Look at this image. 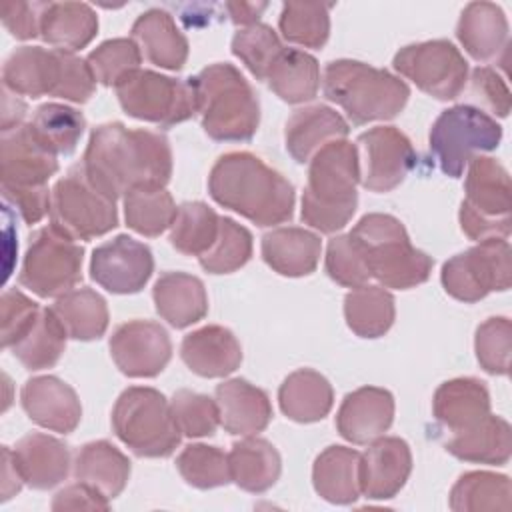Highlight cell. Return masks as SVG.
<instances>
[{"mask_svg":"<svg viewBox=\"0 0 512 512\" xmlns=\"http://www.w3.org/2000/svg\"><path fill=\"white\" fill-rule=\"evenodd\" d=\"M312 484L318 496L332 504H352L360 492V452L348 446H328L312 466Z\"/></svg>","mask_w":512,"mask_h":512,"instance_id":"cell-32","label":"cell"},{"mask_svg":"<svg viewBox=\"0 0 512 512\" xmlns=\"http://www.w3.org/2000/svg\"><path fill=\"white\" fill-rule=\"evenodd\" d=\"M20 402L28 418L52 432L70 434L82 418L78 394L56 376L30 378L20 392Z\"/></svg>","mask_w":512,"mask_h":512,"instance_id":"cell-21","label":"cell"},{"mask_svg":"<svg viewBox=\"0 0 512 512\" xmlns=\"http://www.w3.org/2000/svg\"><path fill=\"white\" fill-rule=\"evenodd\" d=\"M510 504V478L496 472H466L450 490V508L456 512H508Z\"/></svg>","mask_w":512,"mask_h":512,"instance_id":"cell-41","label":"cell"},{"mask_svg":"<svg viewBox=\"0 0 512 512\" xmlns=\"http://www.w3.org/2000/svg\"><path fill=\"white\" fill-rule=\"evenodd\" d=\"M58 160L30 132L28 124L2 132L0 138V176L2 192L48 188L56 174Z\"/></svg>","mask_w":512,"mask_h":512,"instance_id":"cell-18","label":"cell"},{"mask_svg":"<svg viewBox=\"0 0 512 512\" xmlns=\"http://www.w3.org/2000/svg\"><path fill=\"white\" fill-rule=\"evenodd\" d=\"M28 128L34 138L54 156H68L76 150L84 134L86 120L82 112L72 106L48 102L34 110Z\"/></svg>","mask_w":512,"mask_h":512,"instance_id":"cell-42","label":"cell"},{"mask_svg":"<svg viewBox=\"0 0 512 512\" xmlns=\"http://www.w3.org/2000/svg\"><path fill=\"white\" fill-rule=\"evenodd\" d=\"M110 500L84 482L60 490L52 500V510H108Z\"/></svg>","mask_w":512,"mask_h":512,"instance_id":"cell-57","label":"cell"},{"mask_svg":"<svg viewBox=\"0 0 512 512\" xmlns=\"http://www.w3.org/2000/svg\"><path fill=\"white\" fill-rule=\"evenodd\" d=\"M132 40L152 64L180 70L188 60V40L174 18L160 8L146 10L132 24Z\"/></svg>","mask_w":512,"mask_h":512,"instance_id":"cell-29","label":"cell"},{"mask_svg":"<svg viewBox=\"0 0 512 512\" xmlns=\"http://www.w3.org/2000/svg\"><path fill=\"white\" fill-rule=\"evenodd\" d=\"M116 96L122 110L144 122L162 128L196 116V96L190 82H182L154 70H134L120 84Z\"/></svg>","mask_w":512,"mask_h":512,"instance_id":"cell-12","label":"cell"},{"mask_svg":"<svg viewBox=\"0 0 512 512\" xmlns=\"http://www.w3.org/2000/svg\"><path fill=\"white\" fill-rule=\"evenodd\" d=\"M262 258L280 276L298 278L316 270L322 254L320 236L298 226H282L262 236Z\"/></svg>","mask_w":512,"mask_h":512,"instance_id":"cell-27","label":"cell"},{"mask_svg":"<svg viewBox=\"0 0 512 512\" xmlns=\"http://www.w3.org/2000/svg\"><path fill=\"white\" fill-rule=\"evenodd\" d=\"M24 484L34 490H48L66 480L70 470L68 446L48 434L32 432L20 438L12 450Z\"/></svg>","mask_w":512,"mask_h":512,"instance_id":"cell-25","label":"cell"},{"mask_svg":"<svg viewBox=\"0 0 512 512\" xmlns=\"http://www.w3.org/2000/svg\"><path fill=\"white\" fill-rule=\"evenodd\" d=\"M26 116V104L12 92L4 88V100H2V132H8L12 128L22 126V120Z\"/></svg>","mask_w":512,"mask_h":512,"instance_id":"cell-60","label":"cell"},{"mask_svg":"<svg viewBox=\"0 0 512 512\" xmlns=\"http://www.w3.org/2000/svg\"><path fill=\"white\" fill-rule=\"evenodd\" d=\"M360 182V150L348 140L322 146L308 166V182L302 194L304 224L334 234L342 230L356 212Z\"/></svg>","mask_w":512,"mask_h":512,"instance_id":"cell-3","label":"cell"},{"mask_svg":"<svg viewBox=\"0 0 512 512\" xmlns=\"http://www.w3.org/2000/svg\"><path fill=\"white\" fill-rule=\"evenodd\" d=\"M170 410L182 436H212L220 424L216 400L192 390H178L170 400Z\"/></svg>","mask_w":512,"mask_h":512,"instance_id":"cell-51","label":"cell"},{"mask_svg":"<svg viewBox=\"0 0 512 512\" xmlns=\"http://www.w3.org/2000/svg\"><path fill=\"white\" fill-rule=\"evenodd\" d=\"M74 476L114 500L126 488L130 478V460L108 440L84 444L74 458Z\"/></svg>","mask_w":512,"mask_h":512,"instance_id":"cell-36","label":"cell"},{"mask_svg":"<svg viewBox=\"0 0 512 512\" xmlns=\"http://www.w3.org/2000/svg\"><path fill=\"white\" fill-rule=\"evenodd\" d=\"M66 50H46L42 46L16 48L4 62L2 80L4 88L16 96H56L64 68Z\"/></svg>","mask_w":512,"mask_h":512,"instance_id":"cell-20","label":"cell"},{"mask_svg":"<svg viewBox=\"0 0 512 512\" xmlns=\"http://www.w3.org/2000/svg\"><path fill=\"white\" fill-rule=\"evenodd\" d=\"M364 154L360 182L370 192H390L404 182L416 166V150L410 138L394 126H376L356 140Z\"/></svg>","mask_w":512,"mask_h":512,"instance_id":"cell-15","label":"cell"},{"mask_svg":"<svg viewBox=\"0 0 512 512\" xmlns=\"http://www.w3.org/2000/svg\"><path fill=\"white\" fill-rule=\"evenodd\" d=\"M322 86L324 96L358 126L398 116L410 98V88L400 76L358 60L328 62Z\"/></svg>","mask_w":512,"mask_h":512,"instance_id":"cell-5","label":"cell"},{"mask_svg":"<svg viewBox=\"0 0 512 512\" xmlns=\"http://www.w3.org/2000/svg\"><path fill=\"white\" fill-rule=\"evenodd\" d=\"M278 34L268 24H252L238 30L232 38V54L252 72L254 78L266 80L270 66L282 52Z\"/></svg>","mask_w":512,"mask_h":512,"instance_id":"cell-49","label":"cell"},{"mask_svg":"<svg viewBox=\"0 0 512 512\" xmlns=\"http://www.w3.org/2000/svg\"><path fill=\"white\" fill-rule=\"evenodd\" d=\"M412 472V452L398 436H380L360 454V492L368 500L394 498Z\"/></svg>","mask_w":512,"mask_h":512,"instance_id":"cell-19","label":"cell"},{"mask_svg":"<svg viewBox=\"0 0 512 512\" xmlns=\"http://www.w3.org/2000/svg\"><path fill=\"white\" fill-rule=\"evenodd\" d=\"M394 396L378 386H362L346 394L338 414V434L352 444H370L392 426Z\"/></svg>","mask_w":512,"mask_h":512,"instance_id":"cell-22","label":"cell"},{"mask_svg":"<svg viewBox=\"0 0 512 512\" xmlns=\"http://www.w3.org/2000/svg\"><path fill=\"white\" fill-rule=\"evenodd\" d=\"M220 216L204 202H184L178 206L170 226V244L186 256H202L216 242Z\"/></svg>","mask_w":512,"mask_h":512,"instance_id":"cell-44","label":"cell"},{"mask_svg":"<svg viewBox=\"0 0 512 512\" xmlns=\"http://www.w3.org/2000/svg\"><path fill=\"white\" fill-rule=\"evenodd\" d=\"M472 94L474 98L488 108L492 114L506 118L510 112V92L504 78L488 66H478L472 70Z\"/></svg>","mask_w":512,"mask_h":512,"instance_id":"cell-55","label":"cell"},{"mask_svg":"<svg viewBox=\"0 0 512 512\" xmlns=\"http://www.w3.org/2000/svg\"><path fill=\"white\" fill-rule=\"evenodd\" d=\"M98 32V16L84 2H44L40 38L56 50L74 52L92 42Z\"/></svg>","mask_w":512,"mask_h":512,"instance_id":"cell-33","label":"cell"},{"mask_svg":"<svg viewBox=\"0 0 512 512\" xmlns=\"http://www.w3.org/2000/svg\"><path fill=\"white\" fill-rule=\"evenodd\" d=\"M66 330L52 312L42 308L32 328L12 346V354L26 370L52 368L66 348Z\"/></svg>","mask_w":512,"mask_h":512,"instance_id":"cell-43","label":"cell"},{"mask_svg":"<svg viewBox=\"0 0 512 512\" xmlns=\"http://www.w3.org/2000/svg\"><path fill=\"white\" fill-rule=\"evenodd\" d=\"M48 214L50 226L72 240H92L118 226L116 200L100 192L82 166L54 184Z\"/></svg>","mask_w":512,"mask_h":512,"instance_id":"cell-10","label":"cell"},{"mask_svg":"<svg viewBox=\"0 0 512 512\" xmlns=\"http://www.w3.org/2000/svg\"><path fill=\"white\" fill-rule=\"evenodd\" d=\"M268 8L266 2H226L224 10L228 12L230 20L238 26H252L258 24V18Z\"/></svg>","mask_w":512,"mask_h":512,"instance_id":"cell-59","label":"cell"},{"mask_svg":"<svg viewBox=\"0 0 512 512\" xmlns=\"http://www.w3.org/2000/svg\"><path fill=\"white\" fill-rule=\"evenodd\" d=\"M252 256V234L232 218H220V232L212 248L198 258L210 274H230Z\"/></svg>","mask_w":512,"mask_h":512,"instance_id":"cell-48","label":"cell"},{"mask_svg":"<svg viewBox=\"0 0 512 512\" xmlns=\"http://www.w3.org/2000/svg\"><path fill=\"white\" fill-rule=\"evenodd\" d=\"M464 200L460 204V228L470 240L508 238L512 186L508 170L490 156H474L468 162Z\"/></svg>","mask_w":512,"mask_h":512,"instance_id":"cell-8","label":"cell"},{"mask_svg":"<svg viewBox=\"0 0 512 512\" xmlns=\"http://www.w3.org/2000/svg\"><path fill=\"white\" fill-rule=\"evenodd\" d=\"M350 128L348 122L330 106L316 104L296 110L284 130V142L288 154L304 164L326 144L334 140H344Z\"/></svg>","mask_w":512,"mask_h":512,"instance_id":"cell-26","label":"cell"},{"mask_svg":"<svg viewBox=\"0 0 512 512\" xmlns=\"http://www.w3.org/2000/svg\"><path fill=\"white\" fill-rule=\"evenodd\" d=\"M176 204L166 188H134L124 194V218L142 236H160L176 218Z\"/></svg>","mask_w":512,"mask_h":512,"instance_id":"cell-45","label":"cell"},{"mask_svg":"<svg viewBox=\"0 0 512 512\" xmlns=\"http://www.w3.org/2000/svg\"><path fill=\"white\" fill-rule=\"evenodd\" d=\"M228 466L232 482L252 494L272 488L282 472L278 450L268 440L256 436H244V440L232 444Z\"/></svg>","mask_w":512,"mask_h":512,"instance_id":"cell-35","label":"cell"},{"mask_svg":"<svg viewBox=\"0 0 512 512\" xmlns=\"http://www.w3.org/2000/svg\"><path fill=\"white\" fill-rule=\"evenodd\" d=\"M180 358L202 378H224L240 366L242 348L228 328L208 324L184 336Z\"/></svg>","mask_w":512,"mask_h":512,"instance_id":"cell-23","label":"cell"},{"mask_svg":"<svg viewBox=\"0 0 512 512\" xmlns=\"http://www.w3.org/2000/svg\"><path fill=\"white\" fill-rule=\"evenodd\" d=\"M330 4L286 2L280 12L282 36L304 48H322L330 34Z\"/></svg>","mask_w":512,"mask_h":512,"instance_id":"cell-46","label":"cell"},{"mask_svg":"<svg viewBox=\"0 0 512 512\" xmlns=\"http://www.w3.org/2000/svg\"><path fill=\"white\" fill-rule=\"evenodd\" d=\"M394 296L374 284L352 288L344 298V318L348 328L360 338H380L394 324Z\"/></svg>","mask_w":512,"mask_h":512,"instance_id":"cell-39","label":"cell"},{"mask_svg":"<svg viewBox=\"0 0 512 512\" xmlns=\"http://www.w3.org/2000/svg\"><path fill=\"white\" fill-rule=\"evenodd\" d=\"M456 36L478 62L496 58L508 42V20L494 2H470L458 20Z\"/></svg>","mask_w":512,"mask_h":512,"instance_id":"cell-31","label":"cell"},{"mask_svg":"<svg viewBox=\"0 0 512 512\" xmlns=\"http://www.w3.org/2000/svg\"><path fill=\"white\" fill-rule=\"evenodd\" d=\"M446 450L464 462L502 466L512 454V430L502 416L488 414L468 430L456 432Z\"/></svg>","mask_w":512,"mask_h":512,"instance_id":"cell-34","label":"cell"},{"mask_svg":"<svg viewBox=\"0 0 512 512\" xmlns=\"http://www.w3.org/2000/svg\"><path fill=\"white\" fill-rule=\"evenodd\" d=\"M180 476L194 488L210 490L232 482L228 454L208 444H188L176 458Z\"/></svg>","mask_w":512,"mask_h":512,"instance_id":"cell-47","label":"cell"},{"mask_svg":"<svg viewBox=\"0 0 512 512\" xmlns=\"http://www.w3.org/2000/svg\"><path fill=\"white\" fill-rule=\"evenodd\" d=\"M80 166L100 192L118 200L134 188H164L172 176V150L158 132L108 122L92 130Z\"/></svg>","mask_w":512,"mask_h":512,"instance_id":"cell-1","label":"cell"},{"mask_svg":"<svg viewBox=\"0 0 512 512\" xmlns=\"http://www.w3.org/2000/svg\"><path fill=\"white\" fill-rule=\"evenodd\" d=\"M110 356L130 378L158 376L172 358V342L164 326L152 320H130L110 336Z\"/></svg>","mask_w":512,"mask_h":512,"instance_id":"cell-17","label":"cell"},{"mask_svg":"<svg viewBox=\"0 0 512 512\" xmlns=\"http://www.w3.org/2000/svg\"><path fill=\"white\" fill-rule=\"evenodd\" d=\"M502 140V126L470 104H456L444 110L432 124L428 144L440 170L460 178L474 156L496 150Z\"/></svg>","mask_w":512,"mask_h":512,"instance_id":"cell-9","label":"cell"},{"mask_svg":"<svg viewBox=\"0 0 512 512\" xmlns=\"http://www.w3.org/2000/svg\"><path fill=\"white\" fill-rule=\"evenodd\" d=\"M220 424L228 434L254 436L272 420L268 394L244 378H232L216 386Z\"/></svg>","mask_w":512,"mask_h":512,"instance_id":"cell-24","label":"cell"},{"mask_svg":"<svg viewBox=\"0 0 512 512\" xmlns=\"http://www.w3.org/2000/svg\"><path fill=\"white\" fill-rule=\"evenodd\" d=\"M394 70L438 100H454L468 82V62L448 40H428L400 48Z\"/></svg>","mask_w":512,"mask_h":512,"instance_id":"cell-14","label":"cell"},{"mask_svg":"<svg viewBox=\"0 0 512 512\" xmlns=\"http://www.w3.org/2000/svg\"><path fill=\"white\" fill-rule=\"evenodd\" d=\"M432 410L434 418L456 434L468 430L490 414V394L478 378H454L438 386Z\"/></svg>","mask_w":512,"mask_h":512,"instance_id":"cell-30","label":"cell"},{"mask_svg":"<svg viewBox=\"0 0 512 512\" xmlns=\"http://www.w3.org/2000/svg\"><path fill=\"white\" fill-rule=\"evenodd\" d=\"M444 290L460 302H478L490 292H504L512 282V250L506 238H486L444 262Z\"/></svg>","mask_w":512,"mask_h":512,"instance_id":"cell-13","label":"cell"},{"mask_svg":"<svg viewBox=\"0 0 512 512\" xmlns=\"http://www.w3.org/2000/svg\"><path fill=\"white\" fill-rule=\"evenodd\" d=\"M24 480L14 462V454L8 446H2V500L12 498L20 492Z\"/></svg>","mask_w":512,"mask_h":512,"instance_id":"cell-58","label":"cell"},{"mask_svg":"<svg viewBox=\"0 0 512 512\" xmlns=\"http://www.w3.org/2000/svg\"><path fill=\"white\" fill-rule=\"evenodd\" d=\"M210 196L256 226H276L294 214V186L252 152H228L208 176Z\"/></svg>","mask_w":512,"mask_h":512,"instance_id":"cell-2","label":"cell"},{"mask_svg":"<svg viewBox=\"0 0 512 512\" xmlns=\"http://www.w3.org/2000/svg\"><path fill=\"white\" fill-rule=\"evenodd\" d=\"M326 274L340 286L346 288H358L368 284L370 272L366 268L364 256L354 242V238L348 234L334 236L326 246Z\"/></svg>","mask_w":512,"mask_h":512,"instance_id":"cell-53","label":"cell"},{"mask_svg":"<svg viewBox=\"0 0 512 512\" xmlns=\"http://www.w3.org/2000/svg\"><path fill=\"white\" fill-rule=\"evenodd\" d=\"M152 298L156 312L174 328L200 322L208 312L204 282L186 272H164L154 282Z\"/></svg>","mask_w":512,"mask_h":512,"instance_id":"cell-28","label":"cell"},{"mask_svg":"<svg viewBox=\"0 0 512 512\" xmlns=\"http://www.w3.org/2000/svg\"><path fill=\"white\" fill-rule=\"evenodd\" d=\"M40 306L32 302L26 294L10 288L0 300V320H2V346L12 348L38 320Z\"/></svg>","mask_w":512,"mask_h":512,"instance_id":"cell-54","label":"cell"},{"mask_svg":"<svg viewBox=\"0 0 512 512\" xmlns=\"http://www.w3.org/2000/svg\"><path fill=\"white\" fill-rule=\"evenodd\" d=\"M154 272V258L146 244L120 234L98 248L90 258L92 280L112 294L140 292Z\"/></svg>","mask_w":512,"mask_h":512,"instance_id":"cell-16","label":"cell"},{"mask_svg":"<svg viewBox=\"0 0 512 512\" xmlns=\"http://www.w3.org/2000/svg\"><path fill=\"white\" fill-rule=\"evenodd\" d=\"M42 8L44 2H6L0 8V16L14 38L30 40L40 36Z\"/></svg>","mask_w":512,"mask_h":512,"instance_id":"cell-56","label":"cell"},{"mask_svg":"<svg viewBox=\"0 0 512 512\" xmlns=\"http://www.w3.org/2000/svg\"><path fill=\"white\" fill-rule=\"evenodd\" d=\"M358 244L370 278L382 288L408 290L430 278L432 258L414 248L404 224L390 216L372 212L358 220L350 230Z\"/></svg>","mask_w":512,"mask_h":512,"instance_id":"cell-6","label":"cell"},{"mask_svg":"<svg viewBox=\"0 0 512 512\" xmlns=\"http://www.w3.org/2000/svg\"><path fill=\"white\" fill-rule=\"evenodd\" d=\"M270 90L288 104H302L318 94L320 66L314 56L296 48H282L268 70Z\"/></svg>","mask_w":512,"mask_h":512,"instance_id":"cell-38","label":"cell"},{"mask_svg":"<svg viewBox=\"0 0 512 512\" xmlns=\"http://www.w3.org/2000/svg\"><path fill=\"white\" fill-rule=\"evenodd\" d=\"M116 436L140 458H166L182 438L162 392L148 386L126 388L112 408Z\"/></svg>","mask_w":512,"mask_h":512,"instance_id":"cell-7","label":"cell"},{"mask_svg":"<svg viewBox=\"0 0 512 512\" xmlns=\"http://www.w3.org/2000/svg\"><path fill=\"white\" fill-rule=\"evenodd\" d=\"M68 338L96 340L108 328L106 300L92 288H76L56 298L50 306Z\"/></svg>","mask_w":512,"mask_h":512,"instance_id":"cell-40","label":"cell"},{"mask_svg":"<svg viewBox=\"0 0 512 512\" xmlns=\"http://www.w3.org/2000/svg\"><path fill=\"white\" fill-rule=\"evenodd\" d=\"M334 392L330 382L312 368L292 372L278 390V404L286 418L310 424L318 422L332 410Z\"/></svg>","mask_w":512,"mask_h":512,"instance_id":"cell-37","label":"cell"},{"mask_svg":"<svg viewBox=\"0 0 512 512\" xmlns=\"http://www.w3.org/2000/svg\"><path fill=\"white\" fill-rule=\"evenodd\" d=\"M142 52L132 38H112L94 48L86 62L96 78L104 86L120 84L128 74L140 68Z\"/></svg>","mask_w":512,"mask_h":512,"instance_id":"cell-50","label":"cell"},{"mask_svg":"<svg viewBox=\"0 0 512 512\" xmlns=\"http://www.w3.org/2000/svg\"><path fill=\"white\" fill-rule=\"evenodd\" d=\"M474 350L480 366L494 376H506L510 370L512 322L506 316L484 320L476 328Z\"/></svg>","mask_w":512,"mask_h":512,"instance_id":"cell-52","label":"cell"},{"mask_svg":"<svg viewBox=\"0 0 512 512\" xmlns=\"http://www.w3.org/2000/svg\"><path fill=\"white\" fill-rule=\"evenodd\" d=\"M204 132L218 142H246L260 124V104L248 80L228 62H216L188 78Z\"/></svg>","mask_w":512,"mask_h":512,"instance_id":"cell-4","label":"cell"},{"mask_svg":"<svg viewBox=\"0 0 512 512\" xmlns=\"http://www.w3.org/2000/svg\"><path fill=\"white\" fill-rule=\"evenodd\" d=\"M84 248L46 226L30 236L20 268V284L40 298H58L82 280Z\"/></svg>","mask_w":512,"mask_h":512,"instance_id":"cell-11","label":"cell"}]
</instances>
